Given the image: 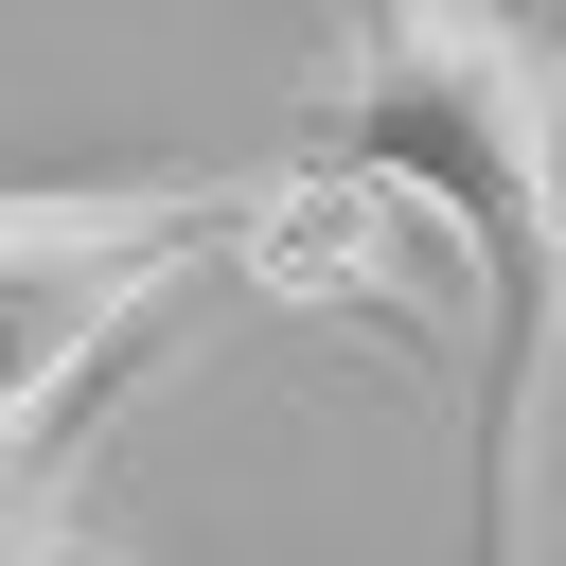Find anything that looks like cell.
Listing matches in <instances>:
<instances>
[{
  "mask_svg": "<svg viewBox=\"0 0 566 566\" xmlns=\"http://www.w3.org/2000/svg\"><path fill=\"white\" fill-rule=\"evenodd\" d=\"M53 566H124V548H53Z\"/></svg>",
  "mask_w": 566,
  "mask_h": 566,
  "instance_id": "277c9868",
  "label": "cell"
},
{
  "mask_svg": "<svg viewBox=\"0 0 566 566\" xmlns=\"http://www.w3.org/2000/svg\"><path fill=\"white\" fill-rule=\"evenodd\" d=\"M230 195L248 177L0 195V460H88V424L124 407V318L230 248Z\"/></svg>",
  "mask_w": 566,
  "mask_h": 566,
  "instance_id": "7a4b0ae2",
  "label": "cell"
},
{
  "mask_svg": "<svg viewBox=\"0 0 566 566\" xmlns=\"http://www.w3.org/2000/svg\"><path fill=\"white\" fill-rule=\"evenodd\" d=\"M71 478L88 460H0V566H53L71 548Z\"/></svg>",
  "mask_w": 566,
  "mask_h": 566,
  "instance_id": "3957f363",
  "label": "cell"
},
{
  "mask_svg": "<svg viewBox=\"0 0 566 566\" xmlns=\"http://www.w3.org/2000/svg\"><path fill=\"white\" fill-rule=\"evenodd\" d=\"M513 18H548V0H513Z\"/></svg>",
  "mask_w": 566,
  "mask_h": 566,
  "instance_id": "5b68a950",
  "label": "cell"
},
{
  "mask_svg": "<svg viewBox=\"0 0 566 566\" xmlns=\"http://www.w3.org/2000/svg\"><path fill=\"white\" fill-rule=\"evenodd\" d=\"M301 159L407 195L460 248V566H531V442L566 371V53L513 0H336Z\"/></svg>",
  "mask_w": 566,
  "mask_h": 566,
  "instance_id": "6da1fadb",
  "label": "cell"
}]
</instances>
